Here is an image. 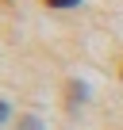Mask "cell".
<instances>
[{"label": "cell", "instance_id": "7a4b0ae2", "mask_svg": "<svg viewBox=\"0 0 123 130\" xmlns=\"http://www.w3.org/2000/svg\"><path fill=\"white\" fill-rule=\"evenodd\" d=\"M19 130H42V122H39V119H31V115H27V119H19Z\"/></svg>", "mask_w": 123, "mask_h": 130}, {"label": "cell", "instance_id": "3957f363", "mask_svg": "<svg viewBox=\"0 0 123 130\" xmlns=\"http://www.w3.org/2000/svg\"><path fill=\"white\" fill-rule=\"evenodd\" d=\"M46 4H50V8H77L81 0H46Z\"/></svg>", "mask_w": 123, "mask_h": 130}, {"label": "cell", "instance_id": "277c9868", "mask_svg": "<svg viewBox=\"0 0 123 130\" xmlns=\"http://www.w3.org/2000/svg\"><path fill=\"white\" fill-rule=\"evenodd\" d=\"M4 119H8V103L0 100V122H4Z\"/></svg>", "mask_w": 123, "mask_h": 130}, {"label": "cell", "instance_id": "6da1fadb", "mask_svg": "<svg viewBox=\"0 0 123 130\" xmlns=\"http://www.w3.org/2000/svg\"><path fill=\"white\" fill-rule=\"evenodd\" d=\"M85 96H89V88H85L81 80H73V84H69V103H81Z\"/></svg>", "mask_w": 123, "mask_h": 130}]
</instances>
